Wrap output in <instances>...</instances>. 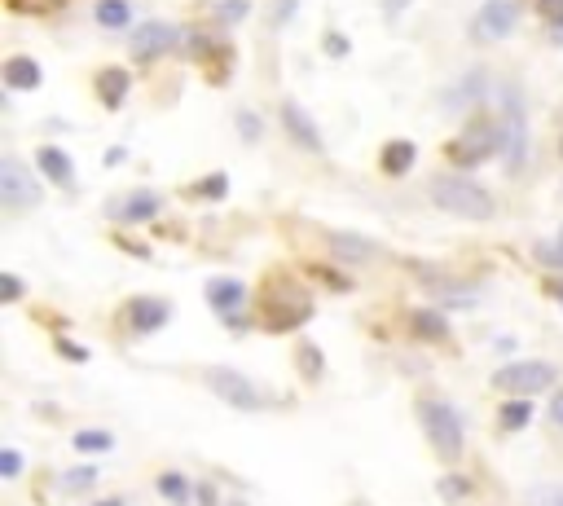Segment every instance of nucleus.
<instances>
[{
    "label": "nucleus",
    "mask_w": 563,
    "mask_h": 506,
    "mask_svg": "<svg viewBox=\"0 0 563 506\" xmlns=\"http://www.w3.org/2000/svg\"><path fill=\"white\" fill-rule=\"evenodd\" d=\"M194 194H225V176H207V181H198Z\"/></svg>",
    "instance_id": "nucleus-34"
},
{
    "label": "nucleus",
    "mask_w": 563,
    "mask_h": 506,
    "mask_svg": "<svg viewBox=\"0 0 563 506\" xmlns=\"http://www.w3.org/2000/svg\"><path fill=\"white\" fill-rule=\"evenodd\" d=\"M198 506H216V489H212V484H198Z\"/></svg>",
    "instance_id": "nucleus-36"
},
{
    "label": "nucleus",
    "mask_w": 563,
    "mask_h": 506,
    "mask_svg": "<svg viewBox=\"0 0 563 506\" xmlns=\"http://www.w3.org/2000/svg\"><path fill=\"white\" fill-rule=\"evenodd\" d=\"M93 480H97V471H93V467H75V471H66V489H88Z\"/></svg>",
    "instance_id": "nucleus-31"
},
{
    "label": "nucleus",
    "mask_w": 563,
    "mask_h": 506,
    "mask_svg": "<svg viewBox=\"0 0 563 506\" xmlns=\"http://www.w3.org/2000/svg\"><path fill=\"white\" fill-rule=\"evenodd\" d=\"M282 124L291 128V137L300 141V146L322 150V132H317V124L304 115V106H300V102H282Z\"/></svg>",
    "instance_id": "nucleus-11"
},
{
    "label": "nucleus",
    "mask_w": 563,
    "mask_h": 506,
    "mask_svg": "<svg viewBox=\"0 0 563 506\" xmlns=\"http://www.w3.org/2000/svg\"><path fill=\"white\" fill-rule=\"evenodd\" d=\"M207 388H212L220 401L234 405V410H264V392L251 379H242L238 370H229V366H212V370H207Z\"/></svg>",
    "instance_id": "nucleus-6"
},
{
    "label": "nucleus",
    "mask_w": 563,
    "mask_h": 506,
    "mask_svg": "<svg viewBox=\"0 0 563 506\" xmlns=\"http://www.w3.org/2000/svg\"><path fill=\"white\" fill-rule=\"evenodd\" d=\"M506 146V132L493 124V119H476L467 132H458V141H449V163H458V168H476L484 163L493 150Z\"/></svg>",
    "instance_id": "nucleus-3"
},
{
    "label": "nucleus",
    "mask_w": 563,
    "mask_h": 506,
    "mask_svg": "<svg viewBox=\"0 0 563 506\" xmlns=\"http://www.w3.org/2000/svg\"><path fill=\"white\" fill-rule=\"evenodd\" d=\"M0 203L14 207V212H27V207L40 203L36 176L22 168L18 159H0Z\"/></svg>",
    "instance_id": "nucleus-7"
},
{
    "label": "nucleus",
    "mask_w": 563,
    "mask_h": 506,
    "mask_svg": "<svg viewBox=\"0 0 563 506\" xmlns=\"http://www.w3.org/2000/svg\"><path fill=\"white\" fill-rule=\"evenodd\" d=\"M555 295H559V300H563V282H555Z\"/></svg>",
    "instance_id": "nucleus-39"
},
{
    "label": "nucleus",
    "mask_w": 563,
    "mask_h": 506,
    "mask_svg": "<svg viewBox=\"0 0 563 506\" xmlns=\"http://www.w3.org/2000/svg\"><path fill=\"white\" fill-rule=\"evenodd\" d=\"M36 163H40V168H44V176H49V181H58V185H71V181H75V163L66 159L62 150L44 146V150L36 154Z\"/></svg>",
    "instance_id": "nucleus-18"
},
{
    "label": "nucleus",
    "mask_w": 563,
    "mask_h": 506,
    "mask_svg": "<svg viewBox=\"0 0 563 506\" xmlns=\"http://www.w3.org/2000/svg\"><path fill=\"white\" fill-rule=\"evenodd\" d=\"M537 18H546L555 27V40H563V0H533Z\"/></svg>",
    "instance_id": "nucleus-25"
},
{
    "label": "nucleus",
    "mask_w": 563,
    "mask_h": 506,
    "mask_svg": "<svg viewBox=\"0 0 563 506\" xmlns=\"http://www.w3.org/2000/svg\"><path fill=\"white\" fill-rule=\"evenodd\" d=\"M550 418H555V427H563V392L555 396V405H550Z\"/></svg>",
    "instance_id": "nucleus-37"
},
{
    "label": "nucleus",
    "mask_w": 563,
    "mask_h": 506,
    "mask_svg": "<svg viewBox=\"0 0 563 506\" xmlns=\"http://www.w3.org/2000/svg\"><path fill=\"white\" fill-rule=\"evenodd\" d=\"M432 203L449 216H462V220H493V194L484 185L467 181V176H436L432 181Z\"/></svg>",
    "instance_id": "nucleus-2"
},
{
    "label": "nucleus",
    "mask_w": 563,
    "mask_h": 506,
    "mask_svg": "<svg viewBox=\"0 0 563 506\" xmlns=\"http://www.w3.org/2000/svg\"><path fill=\"white\" fill-rule=\"evenodd\" d=\"M66 5V0H9V9H14V14H58V9Z\"/></svg>",
    "instance_id": "nucleus-28"
},
{
    "label": "nucleus",
    "mask_w": 563,
    "mask_h": 506,
    "mask_svg": "<svg viewBox=\"0 0 563 506\" xmlns=\"http://www.w3.org/2000/svg\"><path fill=\"white\" fill-rule=\"evenodd\" d=\"M515 31V5L511 0H484V9L471 22V36L480 44H493V40H506Z\"/></svg>",
    "instance_id": "nucleus-8"
},
{
    "label": "nucleus",
    "mask_w": 563,
    "mask_h": 506,
    "mask_svg": "<svg viewBox=\"0 0 563 506\" xmlns=\"http://www.w3.org/2000/svg\"><path fill=\"white\" fill-rule=\"evenodd\" d=\"M405 5H410V0H388V14H401Z\"/></svg>",
    "instance_id": "nucleus-38"
},
{
    "label": "nucleus",
    "mask_w": 563,
    "mask_h": 506,
    "mask_svg": "<svg viewBox=\"0 0 563 506\" xmlns=\"http://www.w3.org/2000/svg\"><path fill=\"white\" fill-rule=\"evenodd\" d=\"M176 40H181V31L168 27V22H146V27L132 36V53H137L141 62H150V58H159V53L176 49Z\"/></svg>",
    "instance_id": "nucleus-9"
},
{
    "label": "nucleus",
    "mask_w": 563,
    "mask_h": 506,
    "mask_svg": "<svg viewBox=\"0 0 563 506\" xmlns=\"http://www.w3.org/2000/svg\"><path fill=\"white\" fill-rule=\"evenodd\" d=\"M498 414H502L506 432H520V427H528V418H533V405H528V396H515V401H506Z\"/></svg>",
    "instance_id": "nucleus-20"
},
{
    "label": "nucleus",
    "mask_w": 563,
    "mask_h": 506,
    "mask_svg": "<svg viewBox=\"0 0 563 506\" xmlns=\"http://www.w3.org/2000/svg\"><path fill=\"white\" fill-rule=\"evenodd\" d=\"M542 260H546V264H563V229H559V242H555V247H542Z\"/></svg>",
    "instance_id": "nucleus-35"
},
{
    "label": "nucleus",
    "mask_w": 563,
    "mask_h": 506,
    "mask_svg": "<svg viewBox=\"0 0 563 506\" xmlns=\"http://www.w3.org/2000/svg\"><path fill=\"white\" fill-rule=\"evenodd\" d=\"M163 322H168V300H154V295H141V300L128 304V326L132 330H159Z\"/></svg>",
    "instance_id": "nucleus-10"
},
{
    "label": "nucleus",
    "mask_w": 563,
    "mask_h": 506,
    "mask_svg": "<svg viewBox=\"0 0 563 506\" xmlns=\"http://www.w3.org/2000/svg\"><path fill=\"white\" fill-rule=\"evenodd\" d=\"M154 489H159L168 502H176V506H181L185 498H190V480H185L181 471H163V476L154 480Z\"/></svg>",
    "instance_id": "nucleus-21"
},
{
    "label": "nucleus",
    "mask_w": 563,
    "mask_h": 506,
    "mask_svg": "<svg viewBox=\"0 0 563 506\" xmlns=\"http://www.w3.org/2000/svg\"><path fill=\"white\" fill-rule=\"evenodd\" d=\"M308 317H313V295L295 278L273 273L260 291V322L269 330H295V326H304Z\"/></svg>",
    "instance_id": "nucleus-1"
},
{
    "label": "nucleus",
    "mask_w": 563,
    "mask_h": 506,
    "mask_svg": "<svg viewBox=\"0 0 563 506\" xmlns=\"http://www.w3.org/2000/svg\"><path fill=\"white\" fill-rule=\"evenodd\" d=\"M528 506H563V484H537V489H528Z\"/></svg>",
    "instance_id": "nucleus-26"
},
{
    "label": "nucleus",
    "mask_w": 563,
    "mask_h": 506,
    "mask_svg": "<svg viewBox=\"0 0 563 506\" xmlns=\"http://www.w3.org/2000/svg\"><path fill=\"white\" fill-rule=\"evenodd\" d=\"M128 84H132V80H128V71H119V66H110V71H102V75H97V102L115 110V106L128 97Z\"/></svg>",
    "instance_id": "nucleus-14"
},
{
    "label": "nucleus",
    "mask_w": 563,
    "mask_h": 506,
    "mask_svg": "<svg viewBox=\"0 0 563 506\" xmlns=\"http://www.w3.org/2000/svg\"><path fill=\"white\" fill-rule=\"evenodd\" d=\"M467 493H471V484L462 476H445V480H440V498H445V502H462Z\"/></svg>",
    "instance_id": "nucleus-29"
},
{
    "label": "nucleus",
    "mask_w": 563,
    "mask_h": 506,
    "mask_svg": "<svg viewBox=\"0 0 563 506\" xmlns=\"http://www.w3.org/2000/svg\"><path fill=\"white\" fill-rule=\"evenodd\" d=\"M40 80H44V71H40V62H31V58H9L5 62V84L9 88H40Z\"/></svg>",
    "instance_id": "nucleus-16"
},
{
    "label": "nucleus",
    "mask_w": 563,
    "mask_h": 506,
    "mask_svg": "<svg viewBox=\"0 0 563 506\" xmlns=\"http://www.w3.org/2000/svg\"><path fill=\"white\" fill-rule=\"evenodd\" d=\"M238 128H242V137H247V141L260 137V119L251 115V110H242V115H238Z\"/></svg>",
    "instance_id": "nucleus-32"
},
{
    "label": "nucleus",
    "mask_w": 563,
    "mask_h": 506,
    "mask_svg": "<svg viewBox=\"0 0 563 506\" xmlns=\"http://www.w3.org/2000/svg\"><path fill=\"white\" fill-rule=\"evenodd\" d=\"M0 300H5V304H18L22 300V282L14 278V273H0Z\"/></svg>",
    "instance_id": "nucleus-30"
},
{
    "label": "nucleus",
    "mask_w": 563,
    "mask_h": 506,
    "mask_svg": "<svg viewBox=\"0 0 563 506\" xmlns=\"http://www.w3.org/2000/svg\"><path fill=\"white\" fill-rule=\"evenodd\" d=\"M128 18H132L128 0H97V22L102 27H128Z\"/></svg>",
    "instance_id": "nucleus-22"
},
{
    "label": "nucleus",
    "mask_w": 563,
    "mask_h": 506,
    "mask_svg": "<svg viewBox=\"0 0 563 506\" xmlns=\"http://www.w3.org/2000/svg\"><path fill=\"white\" fill-rule=\"evenodd\" d=\"M418 418H423V432L427 440H432V449L445 462H454L462 454V423H458V414L449 410L445 401H423L418 405Z\"/></svg>",
    "instance_id": "nucleus-4"
},
{
    "label": "nucleus",
    "mask_w": 563,
    "mask_h": 506,
    "mask_svg": "<svg viewBox=\"0 0 563 506\" xmlns=\"http://www.w3.org/2000/svg\"><path fill=\"white\" fill-rule=\"evenodd\" d=\"M506 159H511V168L524 163V115L515 93H506Z\"/></svg>",
    "instance_id": "nucleus-12"
},
{
    "label": "nucleus",
    "mask_w": 563,
    "mask_h": 506,
    "mask_svg": "<svg viewBox=\"0 0 563 506\" xmlns=\"http://www.w3.org/2000/svg\"><path fill=\"white\" fill-rule=\"evenodd\" d=\"M410 330L418 339H432V344H445L449 339V326H445V317H440L436 308H418V313L410 317Z\"/></svg>",
    "instance_id": "nucleus-17"
},
{
    "label": "nucleus",
    "mask_w": 563,
    "mask_h": 506,
    "mask_svg": "<svg viewBox=\"0 0 563 506\" xmlns=\"http://www.w3.org/2000/svg\"><path fill=\"white\" fill-rule=\"evenodd\" d=\"M163 207V198L159 194H150V190H141V194H128V198H119L115 207H110V216L115 220H150L154 212Z\"/></svg>",
    "instance_id": "nucleus-13"
},
{
    "label": "nucleus",
    "mask_w": 563,
    "mask_h": 506,
    "mask_svg": "<svg viewBox=\"0 0 563 506\" xmlns=\"http://www.w3.org/2000/svg\"><path fill=\"white\" fill-rule=\"evenodd\" d=\"M242 300H247V286L242 282H207V304L220 308V313H234V308H242Z\"/></svg>",
    "instance_id": "nucleus-15"
},
{
    "label": "nucleus",
    "mask_w": 563,
    "mask_h": 506,
    "mask_svg": "<svg viewBox=\"0 0 563 506\" xmlns=\"http://www.w3.org/2000/svg\"><path fill=\"white\" fill-rule=\"evenodd\" d=\"M0 471H5V476H9V480H14V476H18V471H22V458L14 454V449H5V454H0Z\"/></svg>",
    "instance_id": "nucleus-33"
},
{
    "label": "nucleus",
    "mask_w": 563,
    "mask_h": 506,
    "mask_svg": "<svg viewBox=\"0 0 563 506\" xmlns=\"http://www.w3.org/2000/svg\"><path fill=\"white\" fill-rule=\"evenodd\" d=\"M102 506H124V502H115V498H110V502H102Z\"/></svg>",
    "instance_id": "nucleus-40"
},
{
    "label": "nucleus",
    "mask_w": 563,
    "mask_h": 506,
    "mask_svg": "<svg viewBox=\"0 0 563 506\" xmlns=\"http://www.w3.org/2000/svg\"><path fill=\"white\" fill-rule=\"evenodd\" d=\"M330 247H335L344 260H370L374 256V247L366 238H348V234H335V238H330Z\"/></svg>",
    "instance_id": "nucleus-23"
},
{
    "label": "nucleus",
    "mask_w": 563,
    "mask_h": 506,
    "mask_svg": "<svg viewBox=\"0 0 563 506\" xmlns=\"http://www.w3.org/2000/svg\"><path fill=\"white\" fill-rule=\"evenodd\" d=\"M379 163H383V172H388V176H405L414 168V146H410V141H388L383 154H379Z\"/></svg>",
    "instance_id": "nucleus-19"
},
{
    "label": "nucleus",
    "mask_w": 563,
    "mask_h": 506,
    "mask_svg": "<svg viewBox=\"0 0 563 506\" xmlns=\"http://www.w3.org/2000/svg\"><path fill=\"white\" fill-rule=\"evenodd\" d=\"M295 361H300V374H304V379H317V374H322V352H317L313 344H300V348H295Z\"/></svg>",
    "instance_id": "nucleus-27"
},
{
    "label": "nucleus",
    "mask_w": 563,
    "mask_h": 506,
    "mask_svg": "<svg viewBox=\"0 0 563 506\" xmlns=\"http://www.w3.org/2000/svg\"><path fill=\"white\" fill-rule=\"evenodd\" d=\"M75 449H84V454H106V449H115V440H110V432H75Z\"/></svg>",
    "instance_id": "nucleus-24"
},
{
    "label": "nucleus",
    "mask_w": 563,
    "mask_h": 506,
    "mask_svg": "<svg viewBox=\"0 0 563 506\" xmlns=\"http://www.w3.org/2000/svg\"><path fill=\"white\" fill-rule=\"evenodd\" d=\"M550 383H555V366H550V361H515V366H502L493 374V388L511 392V396L546 392Z\"/></svg>",
    "instance_id": "nucleus-5"
}]
</instances>
